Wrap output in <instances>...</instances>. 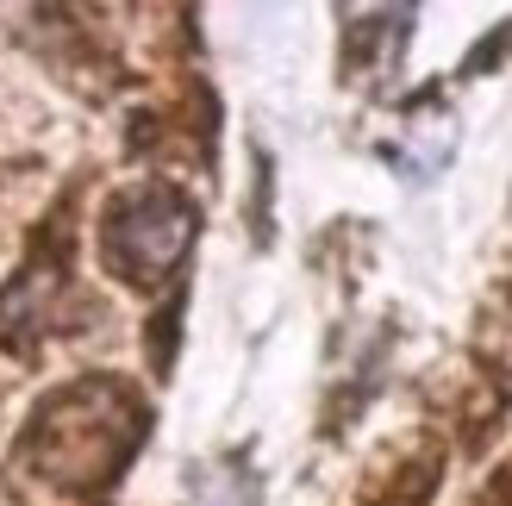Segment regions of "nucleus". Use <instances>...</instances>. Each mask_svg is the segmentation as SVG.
Returning <instances> with one entry per match:
<instances>
[{
  "mask_svg": "<svg viewBox=\"0 0 512 506\" xmlns=\"http://www.w3.org/2000/svg\"><path fill=\"white\" fill-rule=\"evenodd\" d=\"M194 244V207L175 188H138L107 219V257L132 282H163Z\"/></svg>",
  "mask_w": 512,
  "mask_h": 506,
  "instance_id": "f257e3e1",
  "label": "nucleus"
}]
</instances>
